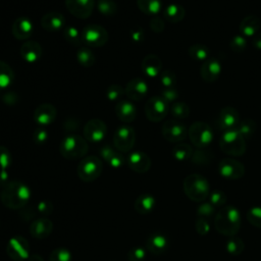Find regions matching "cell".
I'll return each mask as SVG.
<instances>
[{
    "label": "cell",
    "instance_id": "1",
    "mask_svg": "<svg viewBox=\"0 0 261 261\" xmlns=\"http://www.w3.org/2000/svg\"><path fill=\"white\" fill-rule=\"evenodd\" d=\"M1 202L9 209L23 208L30 201L31 190L29 186L19 180L9 181L1 192Z\"/></svg>",
    "mask_w": 261,
    "mask_h": 261
},
{
    "label": "cell",
    "instance_id": "2",
    "mask_svg": "<svg viewBox=\"0 0 261 261\" xmlns=\"http://www.w3.org/2000/svg\"><path fill=\"white\" fill-rule=\"evenodd\" d=\"M214 227L225 237L236 236L241 227V214L239 210L231 205L222 207L214 218Z\"/></svg>",
    "mask_w": 261,
    "mask_h": 261
},
{
    "label": "cell",
    "instance_id": "3",
    "mask_svg": "<svg viewBox=\"0 0 261 261\" xmlns=\"http://www.w3.org/2000/svg\"><path fill=\"white\" fill-rule=\"evenodd\" d=\"M184 191L190 200L203 202L210 195V186L206 177L198 173H192L184 180Z\"/></svg>",
    "mask_w": 261,
    "mask_h": 261
},
{
    "label": "cell",
    "instance_id": "4",
    "mask_svg": "<svg viewBox=\"0 0 261 261\" xmlns=\"http://www.w3.org/2000/svg\"><path fill=\"white\" fill-rule=\"evenodd\" d=\"M89 146L87 140L80 135L69 134L63 137L59 145L60 154L69 160L82 158L88 152Z\"/></svg>",
    "mask_w": 261,
    "mask_h": 261
},
{
    "label": "cell",
    "instance_id": "5",
    "mask_svg": "<svg viewBox=\"0 0 261 261\" xmlns=\"http://www.w3.org/2000/svg\"><path fill=\"white\" fill-rule=\"evenodd\" d=\"M220 149L230 156H242L246 152V139L236 129L222 133L219 139Z\"/></svg>",
    "mask_w": 261,
    "mask_h": 261
},
{
    "label": "cell",
    "instance_id": "6",
    "mask_svg": "<svg viewBox=\"0 0 261 261\" xmlns=\"http://www.w3.org/2000/svg\"><path fill=\"white\" fill-rule=\"evenodd\" d=\"M188 136L199 149L206 148L213 141V130L211 126L203 121L194 122L188 129Z\"/></svg>",
    "mask_w": 261,
    "mask_h": 261
},
{
    "label": "cell",
    "instance_id": "7",
    "mask_svg": "<svg viewBox=\"0 0 261 261\" xmlns=\"http://www.w3.org/2000/svg\"><path fill=\"white\" fill-rule=\"evenodd\" d=\"M103 170L102 161L97 156H87L77 165V175L83 181L97 179Z\"/></svg>",
    "mask_w": 261,
    "mask_h": 261
},
{
    "label": "cell",
    "instance_id": "8",
    "mask_svg": "<svg viewBox=\"0 0 261 261\" xmlns=\"http://www.w3.org/2000/svg\"><path fill=\"white\" fill-rule=\"evenodd\" d=\"M82 42L89 47H101L108 41L107 31L99 24L86 25L82 31Z\"/></svg>",
    "mask_w": 261,
    "mask_h": 261
},
{
    "label": "cell",
    "instance_id": "9",
    "mask_svg": "<svg viewBox=\"0 0 261 261\" xmlns=\"http://www.w3.org/2000/svg\"><path fill=\"white\" fill-rule=\"evenodd\" d=\"M112 141L115 149L119 152H129L135 145L136 132L132 126L122 124L115 129Z\"/></svg>",
    "mask_w": 261,
    "mask_h": 261
},
{
    "label": "cell",
    "instance_id": "10",
    "mask_svg": "<svg viewBox=\"0 0 261 261\" xmlns=\"http://www.w3.org/2000/svg\"><path fill=\"white\" fill-rule=\"evenodd\" d=\"M168 103L161 96L151 97L145 104V113L152 122L161 121L168 113Z\"/></svg>",
    "mask_w": 261,
    "mask_h": 261
},
{
    "label": "cell",
    "instance_id": "11",
    "mask_svg": "<svg viewBox=\"0 0 261 261\" xmlns=\"http://www.w3.org/2000/svg\"><path fill=\"white\" fill-rule=\"evenodd\" d=\"M7 255L14 261L28 260L30 254V246L28 241L21 236L12 237L6 245Z\"/></svg>",
    "mask_w": 261,
    "mask_h": 261
},
{
    "label": "cell",
    "instance_id": "12",
    "mask_svg": "<svg viewBox=\"0 0 261 261\" xmlns=\"http://www.w3.org/2000/svg\"><path fill=\"white\" fill-rule=\"evenodd\" d=\"M162 135L170 143H179L188 136L187 126L177 119H170L163 123Z\"/></svg>",
    "mask_w": 261,
    "mask_h": 261
},
{
    "label": "cell",
    "instance_id": "13",
    "mask_svg": "<svg viewBox=\"0 0 261 261\" xmlns=\"http://www.w3.org/2000/svg\"><path fill=\"white\" fill-rule=\"evenodd\" d=\"M107 134L105 122L99 118L90 119L84 126V137L90 143L102 142Z\"/></svg>",
    "mask_w": 261,
    "mask_h": 261
},
{
    "label": "cell",
    "instance_id": "14",
    "mask_svg": "<svg viewBox=\"0 0 261 261\" xmlns=\"http://www.w3.org/2000/svg\"><path fill=\"white\" fill-rule=\"evenodd\" d=\"M218 172L226 179H240L245 174V167L236 159L224 158L218 164Z\"/></svg>",
    "mask_w": 261,
    "mask_h": 261
},
{
    "label": "cell",
    "instance_id": "15",
    "mask_svg": "<svg viewBox=\"0 0 261 261\" xmlns=\"http://www.w3.org/2000/svg\"><path fill=\"white\" fill-rule=\"evenodd\" d=\"M57 116L56 108L49 103L39 105L34 111V121L41 127H45L54 122Z\"/></svg>",
    "mask_w": 261,
    "mask_h": 261
},
{
    "label": "cell",
    "instance_id": "16",
    "mask_svg": "<svg viewBox=\"0 0 261 261\" xmlns=\"http://www.w3.org/2000/svg\"><path fill=\"white\" fill-rule=\"evenodd\" d=\"M67 10L75 17L85 19L88 18L94 9V0H65Z\"/></svg>",
    "mask_w": 261,
    "mask_h": 261
},
{
    "label": "cell",
    "instance_id": "17",
    "mask_svg": "<svg viewBox=\"0 0 261 261\" xmlns=\"http://www.w3.org/2000/svg\"><path fill=\"white\" fill-rule=\"evenodd\" d=\"M127 166L135 172L144 173L151 167L150 157L142 151H134L126 158Z\"/></svg>",
    "mask_w": 261,
    "mask_h": 261
},
{
    "label": "cell",
    "instance_id": "18",
    "mask_svg": "<svg viewBox=\"0 0 261 261\" xmlns=\"http://www.w3.org/2000/svg\"><path fill=\"white\" fill-rule=\"evenodd\" d=\"M240 121V115L237 109L233 107H224L220 110L218 118H217V125L218 127L225 132L229 129H233L237 127Z\"/></svg>",
    "mask_w": 261,
    "mask_h": 261
},
{
    "label": "cell",
    "instance_id": "19",
    "mask_svg": "<svg viewBox=\"0 0 261 261\" xmlns=\"http://www.w3.org/2000/svg\"><path fill=\"white\" fill-rule=\"evenodd\" d=\"M148 90V85L143 79L134 77L126 84L124 94L132 101H140L147 95Z\"/></svg>",
    "mask_w": 261,
    "mask_h": 261
},
{
    "label": "cell",
    "instance_id": "20",
    "mask_svg": "<svg viewBox=\"0 0 261 261\" xmlns=\"http://www.w3.org/2000/svg\"><path fill=\"white\" fill-rule=\"evenodd\" d=\"M201 77L207 83H213L221 74V63L215 58H208L202 62L200 69Z\"/></svg>",
    "mask_w": 261,
    "mask_h": 261
},
{
    "label": "cell",
    "instance_id": "21",
    "mask_svg": "<svg viewBox=\"0 0 261 261\" xmlns=\"http://www.w3.org/2000/svg\"><path fill=\"white\" fill-rule=\"evenodd\" d=\"M53 229L52 221L47 217H40L35 219L30 225V233L35 239L43 240L50 236Z\"/></svg>",
    "mask_w": 261,
    "mask_h": 261
},
{
    "label": "cell",
    "instance_id": "22",
    "mask_svg": "<svg viewBox=\"0 0 261 261\" xmlns=\"http://www.w3.org/2000/svg\"><path fill=\"white\" fill-rule=\"evenodd\" d=\"M168 239L160 232L151 233L146 240L147 250L154 255H161L165 253L166 250L168 249Z\"/></svg>",
    "mask_w": 261,
    "mask_h": 261
},
{
    "label": "cell",
    "instance_id": "23",
    "mask_svg": "<svg viewBox=\"0 0 261 261\" xmlns=\"http://www.w3.org/2000/svg\"><path fill=\"white\" fill-rule=\"evenodd\" d=\"M11 32L15 39L27 40L34 32V24L30 18L18 17L13 21Z\"/></svg>",
    "mask_w": 261,
    "mask_h": 261
},
{
    "label": "cell",
    "instance_id": "24",
    "mask_svg": "<svg viewBox=\"0 0 261 261\" xmlns=\"http://www.w3.org/2000/svg\"><path fill=\"white\" fill-rule=\"evenodd\" d=\"M115 115L122 122H132L137 116L136 106L129 100H120L115 104Z\"/></svg>",
    "mask_w": 261,
    "mask_h": 261
},
{
    "label": "cell",
    "instance_id": "25",
    "mask_svg": "<svg viewBox=\"0 0 261 261\" xmlns=\"http://www.w3.org/2000/svg\"><path fill=\"white\" fill-rule=\"evenodd\" d=\"M65 18L63 14L57 11H50L43 15L41 19V25L48 32H57L63 30Z\"/></svg>",
    "mask_w": 261,
    "mask_h": 261
},
{
    "label": "cell",
    "instance_id": "26",
    "mask_svg": "<svg viewBox=\"0 0 261 261\" xmlns=\"http://www.w3.org/2000/svg\"><path fill=\"white\" fill-rule=\"evenodd\" d=\"M142 71L148 77L154 79L158 76L162 71L161 59L155 54H148L142 61Z\"/></svg>",
    "mask_w": 261,
    "mask_h": 261
},
{
    "label": "cell",
    "instance_id": "27",
    "mask_svg": "<svg viewBox=\"0 0 261 261\" xmlns=\"http://www.w3.org/2000/svg\"><path fill=\"white\" fill-rule=\"evenodd\" d=\"M19 52L21 58L24 61L29 63H35L42 56V47L38 42L27 41L21 45Z\"/></svg>",
    "mask_w": 261,
    "mask_h": 261
},
{
    "label": "cell",
    "instance_id": "28",
    "mask_svg": "<svg viewBox=\"0 0 261 261\" xmlns=\"http://www.w3.org/2000/svg\"><path fill=\"white\" fill-rule=\"evenodd\" d=\"M261 27L260 18L256 15H248L246 16L240 23V32L244 37H254L257 33H259V29Z\"/></svg>",
    "mask_w": 261,
    "mask_h": 261
},
{
    "label": "cell",
    "instance_id": "29",
    "mask_svg": "<svg viewBox=\"0 0 261 261\" xmlns=\"http://www.w3.org/2000/svg\"><path fill=\"white\" fill-rule=\"evenodd\" d=\"M156 204L155 198L150 194L140 195L134 204L135 210L140 214H148L153 211Z\"/></svg>",
    "mask_w": 261,
    "mask_h": 261
},
{
    "label": "cell",
    "instance_id": "30",
    "mask_svg": "<svg viewBox=\"0 0 261 261\" xmlns=\"http://www.w3.org/2000/svg\"><path fill=\"white\" fill-rule=\"evenodd\" d=\"M164 17L169 22H179L185 17V9L179 4H169L164 9Z\"/></svg>",
    "mask_w": 261,
    "mask_h": 261
},
{
    "label": "cell",
    "instance_id": "31",
    "mask_svg": "<svg viewBox=\"0 0 261 261\" xmlns=\"http://www.w3.org/2000/svg\"><path fill=\"white\" fill-rule=\"evenodd\" d=\"M14 81V72L12 68L4 61L0 60V91L7 89Z\"/></svg>",
    "mask_w": 261,
    "mask_h": 261
},
{
    "label": "cell",
    "instance_id": "32",
    "mask_svg": "<svg viewBox=\"0 0 261 261\" xmlns=\"http://www.w3.org/2000/svg\"><path fill=\"white\" fill-rule=\"evenodd\" d=\"M188 54L189 56L195 60V61H201L204 62L205 60L208 59L209 56V50L206 45L204 44H193L189 47L188 49Z\"/></svg>",
    "mask_w": 261,
    "mask_h": 261
},
{
    "label": "cell",
    "instance_id": "33",
    "mask_svg": "<svg viewBox=\"0 0 261 261\" xmlns=\"http://www.w3.org/2000/svg\"><path fill=\"white\" fill-rule=\"evenodd\" d=\"M139 9L145 14H157L162 8L161 0H137Z\"/></svg>",
    "mask_w": 261,
    "mask_h": 261
},
{
    "label": "cell",
    "instance_id": "34",
    "mask_svg": "<svg viewBox=\"0 0 261 261\" xmlns=\"http://www.w3.org/2000/svg\"><path fill=\"white\" fill-rule=\"evenodd\" d=\"M76 59L84 67H91L96 61L94 53L87 47L81 46L76 51Z\"/></svg>",
    "mask_w": 261,
    "mask_h": 261
},
{
    "label": "cell",
    "instance_id": "35",
    "mask_svg": "<svg viewBox=\"0 0 261 261\" xmlns=\"http://www.w3.org/2000/svg\"><path fill=\"white\" fill-rule=\"evenodd\" d=\"M171 153L173 158L176 159L177 161H186L192 157L193 149L188 144L178 143L173 147Z\"/></svg>",
    "mask_w": 261,
    "mask_h": 261
},
{
    "label": "cell",
    "instance_id": "36",
    "mask_svg": "<svg viewBox=\"0 0 261 261\" xmlns=\"http://www.w3.org/2000/svg\"><path fill=\"white\" fill-rule=\"evenodd\" d=\"M170 112H171V115L174 117V119H177V120L186 119L190 115V107L185 102L175 101L171 104Z\"/></svg>",
    "mask_w": 261,
    "mask_h": 261
},
{
    "label": "cell",
    "instance_id": "37",
    "mask_svg": "<svg viewBox=\"0 0 261 261\" xmlns=\"http://www.w3.org/2000/svg\"><path fill=\"white\" fill-rule=\"evenodd\" d=\"M236 129L245 138L248 139L252 137L256 130V122L250 118H245L240 120Z\"/></svg>",
    "mask_w": 261,
    "mask_h": 261
},
{
    "label": "cell",
    "instance_id": "38",
    "mask_svg": "<svg viewBox=\"0 0 261 261\" xmlns=\"http://www.w3.org/2000/svg\"><path fill=\"white\" fill-rule=\"evenodd\" d=\"M62 34H63L64 39L72 45L80 46L83 43L82 42V34H80L79 30L73 25H67V27L63 28Z\"/></svg>",
    "mask_w": 261,
    "mask_h": 261
},
{
    "label": "cell",
    "instance_id": "39",
    "mask_svg": "<svg viewBox=\"0 0 261 261\" xmlns=\"http://www.w3.org/2000/svg\"><path fill=\"white\" fill-rule=\"evenodd\" d=\"M226 251L233 256H238L240 254L243 253L244 249H245V244L243 242L242 239H240L239 237H229L228 240L226 241Z\"/></svg>",
    "mask_w": 261,
    "mask_h": 261
},
{
    "label": "cell",
    "instance_id": "40",
    "mask_svg": "<svg viewBox=\"0 0 261 261\" xmlns=\"http://www.w3.org/2000/svg\"><path fill=\"white\" fill-rule=\"evenodd\" d=\"M97 7L99 12L106 16L114 15L117 12V4L114 0H98Z\"/></svg>",
    "mask_w": 261,
    "mask_h": 261
},
{
    "label": "cell",
    "instance_id": "41",
    "mask_svg": "<svg viewBox=\"0 0 261 261\" xmlns=\"http://www.w3.org/2000/svg\"><path fill=\"white\" fill-rule=\"evenodd\" d=\"M212 154L208 150L199 149L196 152H193V155L191 157L192 162L197 165H206L208 164L212 159Z\"/></svg>",
    "mask_w": 261,
    "mask_h": 261
},
{
    "label": "cell",
    "instance_id": "42",
    "mask_svg": "<svg viewBox=\"0 0 261 261\" xmlns=\"http://www.w3.org/2000/svg\"><path fill=\"white\" fill-rule=\"evenodd\" d=\"M71 252L66 248H56L49 256V261H71Z\"/></svg>",
    "mask_w": 261,
    "mask_h": 261
},
{
    "label": "cell",
    "instance_id": "43",
    "mask_svg": "<svg viewBox=\"0 0 261 261\" xmlns=\"http://www.w3.org/2000/svg\"><path fill=\"white\" fill-rule=\"evenodd\" d=\"M160 83L165 88H175L176 75L170 69L162 70L160 73Z\"/></svg>",
    "mask_w": 261,
    "mask_h": 261
},
{
    "label": "cell",
    "instance_id": "44",
    "mask_svg": "<svg viewBox=\"0 0 261 261\" xmlns=\"http://www.w3.org/2000/svg\"><path fill=\"white\" fill-rule=\"evenodd\" d=\"M124 95V89L120 86V85H110L107 88L106 91V97L109 101H113V102H118L120 101V98Z\"/></svg>",
    "mask_w": 261,
    "mask_h": 261
},
{
    "label": "cell",
    "instance_id": "45",
    "mask_svg": "<svg viewBox=\"0 0 261 261\" xmlns=\"http://www.w3.org/2000/svg\"><path fill=\"white\" fill-rule=\"evenodd\" d=\"M209 202L214 206V207H224L227 201V197L224 192L221 190H214L210 193L209 195Z\"/></svg>",
    "mask_w": 261,
    "mask_h": 261
},
{
    "label": "cell",
    "instance_id": "46",
    "mask_svg": "<svg viewBox=\"0 0 261 261\" xmlns=\"http://www.w3.org/2000/svg\"><path fill=\"white\" fill-rule=\"evenodd\" d=\"M229 47L232 52L234 53H241L243 52L247 47V40L246 37L243 35H236L232 37V39L229 42Z\"/></svg>",
    "mask_w": 261,
    "mask_h": 261
},
{
    "label": "cell",
    "instance_id": "47",
    "mask_svg": "<svg viewBox=\"0 0 261 261\" xmlns=\"http://www.w3.org/2000/svg\"><path fill=\"white\" fill-rule=\"evenodd\" d=\"M215 212V207L210 202H204L198 206L197 215L199 218L207 219L211 218Z\"/></svg>",
    "mask_w": 261,
    "mask_h": 261
},
{
    "label": "cell",
    "instance_id": "48",
    "mask_svg": "<svg viewBox=\"0 0 261 261\" xmlns=\"http://www.w3.org/2000/svg\"><path fill=\"white\" fill-rule=\"evenodd\" d=\"M247 219L248 221L258 227L261 228V207H253L247 212Z\"/></svg>",
    "mask_w": 261,
    "mask_h": 261
},
{
    "label": "cell",
    "instance_id": "49",
    "mask_svg": "<svg viewBox=\"0 0 261 261\" xmlns=\"http://www.w3.org/2000/svg\"><path fill=\"white\" fill-rule=\"evenodd\" d=\"M12 163V155L10 151L4 147L0 146V169L6 170Z\"/></svg>",
    "mask_w": 261,
    "mask_h": 261
},
{
    "label": "cell",
    "instance_id": "50",
    "mask_svg": "<svg viewBox=\"0 0 261 261\" xmlns=\"http://www.w3.org/2000/svg\"><path fill=\"white\" fill-rule=\"evenodd\" d=\"M146 258V250L143 247H133L127 253L128 261H144Z\"/></svg>",
    "mask_w": 261,
    "mask_h": 261
},
{
    "label": "cell",
    "instance_id": "51",
    "mask_svg": "<svg viewBox=\"0 0 261 261\" xmlns=\"http://www.w3.org/2000/svg\"><path fill=\"white\" fill-rule=\"evenodd\" d=\"M48 140V132L45 127H37L33 133V141L38 145H43Z\"/></svg>",
    "mask_w": 261,
    "mask_h": 261
},
{
    "label": "cell",
    "instance_id": "52",
    "mask_svg": "<svg viewBox=\"0 0 261 261\" xmlns=\"http://www.w3.org/2000/svg\"><path fill=\"white\" fill-rule=\"evenodd\" d=\"M107 163L113 167V168H119L121 167L124 163H126V158L121 154V152L116 151L108 160Z\"/></svg>",
    "mask_w": 261,
    "mask_h": 261
},
{
    "label": "cell",
    "instance_id": "53",
    "mask_svg": "<svg viewBox=\"0 0 261 261\" xmlns=\"http://www.w3.org/2000/svg\"><path fill=\"white\" fill-rule=\"evenodd\" d=\"M161 97L167 103H173L178 98V92L175 88H165L161 92Z\"/></svg>",
    "mask_w": 261,
    "mask_h": 261
},
{
    "label": "cell",
    "instance_id": "54",
    "mask_svg": "<svg viewBox=\"0 0 261 261\" xmlns=\"http://www.w3.org/2000/svg\"><path fill=\"white\" fill-rule=\"evenodd\" d=\"M195 227H196V231L200 236H206L210 230V223L207 219L198 217V219L196 220V223H195Z\"/></svg>",
    "mask_w": 261,
    "mask_h": 261
},
{
    "label": "cell",
    "instance_id": "55",
    "mask_svg": "<svg viewBox=\"0 0 261 261\" xmlns=\"http://www.w3.org/2000/svg\"><path fill=\"white\" fill-rule=\"evenodd\" d=\"M38 213H40L41 215H49L52 211H53V205L51 202L47 201V200H43V201H40L36 207Z\"/></svg>",
    "mask_w": 261,
    "mask_h": 261
},
{
    "label": "cell",
    "instance_id": "56",
    "mask_svg": "<svg viewBox=\"0 0 261 261\" xmlns=\"http://www.w3.org/2000/svg\"><path fill=\"white\" fill-rule=\"evenodd\" d=\"M150 28L155 33H160L164 29V21L160 17H154L150 21Z\"/></svg>",
    "mask_w": 261,
    "mask_h": 261
},
{
    "label": "cell",
    "instance_id": "57",
    "mask_svg": "<svg viewBox=\"0 0 261 261\" xmlns=\"http://www.w3.org/2000/svg\"><path fill=\"white\" fill-rule=\"evenodd\" d=\"M116 152L115 149H113L111 146L109 145H104L101 149H100V155L101 157L107 162V160Z\"/></svg>",
    "mask_w": 261,
    "mask_h": 261
},
{
    "label": "cell",
    "instance_id": "58",
    "mask_svg": "<svg viewBox=\"0 0 261 261\" xmlns=\"http://www.w3.org/2000/svg\"><path fill=\"white\" fill-rule=\"evenodd\" d=\"M2 101L6 104H15L18 100V96L15 93H5V95H3V97L1 98Z\"/></svg>",
    "mask_w": 261,
    "mask_h": 261
},
{
    "label": "cell",
    "instance_id": "59",
    "mask_svg": "<svg viewBox=\"0 0 261 261\" xmlns=\"http://www.w3.org/2000/svg\"><path fill=\"white\" fill-rule=\"evenodd\" d=\"M130 37L135 42H141L144 39V33L139 29H135L130 32Z\"/></svg>",
    "mask_w": 261,
    "mask_h": 261
},
{
    "label": "cell",
    "instance_id": "60",
    "mask_svg": "<svg viewBox=\"0 0 261 261\" xmlns=\"http://www.w3.org/2000/svg\"><path fill=\"white\" fill-rule=\"evenodd\" d=\"M8 178H9V175H8L7 170H1L0 169V186L5 187L9 182Z\"/></svg>",
    "mask_w": 261,
    "mask_h": 261
},
{
    "label": "cell",
    "instance_id": "61",
    "mask_svg": "<svg viewBox=\"0 0 261 261\" xmlns=\"http://www.w3.org/2000/svg\"><path fill=\"white\" fill-rule=\"evenodd\" d=\"M252 44H253V46H254L256 49L261 50V32L257 33V34L253 37Z\"/></svg>",
    "mask_w": 261,
    "mask_h": 261
},
{
    "label": "cell",
    "instance_id": "62",
    "mask_svg": "<svg viewBox=\"0 0 261 261\" xmlns=\"http://www.w3.org/2000/svg\"><path fill=\"white\" fill-rule=\"evenodd\" d=\"M28 261H43V259L38 254H31L28 258Z\"/></svg>",
    "mask_w": 261,
    "mask_h": 261
}]
</instances>
